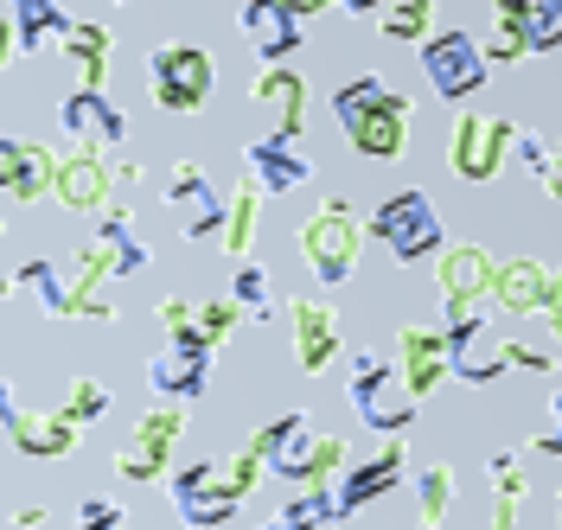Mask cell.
Here are the masks:
<instances>
[{
  "instance_id": "3",
  "label": "cell",
  "mask_w": 562,
  "mask_h": 530,
  "mask_svg": "<svg viewBox=\"0 0 562 530\" xmlns=\"http://www.w3.org/2000/svg\"><path fill=\"white\" fill-rule=\"evenodd\" d=\"M371 237L409 269V262H428V256H441L448 237H441V217H435V199L416 192V185H403V192H390L384 205L371 212Z\"/></svg>"
},
{
  "instance_id": "10",
  "label": "cell",
  "mask_w": 562,
  "mask_h": 530,
  "mask_svg": "<svg viewBox=\"0 0 562 530\" xmlns=\"http://www.w3.org/2000/svg\"><path fill=\"white\" fill-rule=\"evenodd\" d=\"M167 493H173V511L186 518V525H231L237 518V505L244 498L224 486V466L217 460H192V466H179V473H167Z\"/></svg>"
},
{
  "instance_id": "35",
  "label": "cell",
  "mask_w": 562,
  "mask_h": 530,
  "mask_svg": "<svg viewBox=\"0 0 562 530\" xmlns=\"http://www.w3.org/2000/svg\"><path fill=\"white\" fill-rule=\"evenodd\" d=\"M530 52H562V0H512Z\"/></svg>"
},
{
  "instance_id": "15",
  "label": "cell",
  "mask_w": 562,
  "mask_h": 530,
  "mask_svg": "<svg viewBox=\"0 0 562 530\" xmlns=\"http://www.w3.org/2000/svg\"><path fill=\"white\" fill-rule=\"evenodd\" d=\"M58 167H65V154H52L45 142L0 135V199L7 205H38L45 192H58Z\"/></svg>"
},
{
  "instance_id": "11",
  "label": "cell",
  "mask_w": 562,
  "mask_h": 530,
  "mask_svg": "<svg viewBox=\"0 0 562 530\" xmlns=\"http://www.w3.org/2000/svg\"><path fill=\"white\" fill-rule=\"evenodd\" d=\"M492 307V301H486ZM486 307H467V314H448V352H454V377L460 384H492L505 377V339L492 332V314Z\"/></svg>"
},
{
  "instance_id": "36",
  "label": "cell",
  "mask_w": 562,
  "mask_h": 530,
  "mask_svg": "<svg viewBox=\"0 0 562 530\" xmlns=\"http://www.w3.org/2000/svg\"><path fill=\"white\" fill-rule=\"evenodd\" d=\"M486 58L492 65H518V58H530V38H525V26H518V13H512V0H492Z\"/></svg>"
},
{
  "instance_id": "34",
  "label": "cell",
  "mask_w": 562,
  "mask_h": 530,
  "mask_svg": "<svg viewBox=\"0 0 562 530\" xmlns=\"http://www.w3.org/2000/svg\"><path fill=\"white\" fill-rule=\"evenodd\" d=\"M333 518H339V498H333V486H301V493L276 511L281 530H314V525H333Z\"/></svg>"
},
{
  "instance_id": "46",
  "label": "cell",
  "mask_w": 562,
  "mask_h": 530,
  "mask_svg": "<svg viewBox=\"0 0 562 530\" xmlns=\"http://www.w3.org/2000/svg\"><path fill=\"white\" fill-rule=\"evenodd\" d=\"M537 185H543V192L562 205V142H557V154H550V167H543V179H537Z\"/></svg>"
},
{
  "instance_id": "49",
  "label": "cell",
  "mask_w": 562,
  "mask_h": 530,
  "mask_svg": "<svg viewBox=\"0 0 562 530\" xmlns=\"http://www.w3.org/2000/svg\"><path fill=\"white\" fill-rule=\"evenodd\" d=\"M294 7H301V13L314 20V13H326V7H333V0H294Z\"/></svg>"
},
{
  "instance_id": "21",
  "label": "cell",
  "mask_w": 562,
  "mask_h": 530,
  "mask_svg": "<svg viewBox=\"0 0 562 530\" xmlns=\"http://www.w3.org/2000/svg\"><path fill=\"white\" fill-rule=\"evenodd\" d=\"M550 262H537V256H505L498 262V275H492V307L498 314H518V319H543L550 307Z\"/></svg>"
},
{
  "instance_id": "5",
  "label": "cell",
  "mask_w": 562,
  "mask_h": 530,
  "mask_svg": "<svg viewBox=\"0 0 562 530\" xmlns=\"http://www.w3.org/2000/svg\"><path fill=\"white\" fill-rule=\"evenodd\" d=\"M422 71H428V90H435L441 103H467V97H480V90H486L492 58H486V45H480L473 33L448 26V33L422 38Z\"/></svg>"
},
{
  "instance_id": "22",
  "label": "cell",
  "mask_w": 562,
  "mask_h": 530,
  "mask_svg": "<svg viewBox=\"0 0 562 530\" xmlns=\"http://www.w3.org/2000/svg\"><path fill=\"white\" fill-rule=\"evenodd\" d=\"M244 173L262 185V192H294V185H307L314 179V160H307V147L294 142V135H262V142L244 147Z\"/></svg>"
},
{
  "instance_id": "14",
  "label": "cell",
  "mask_w": 562,
  "mask_h": 530,
  "mask_svg": "<svg viewBox=\"0 0 562 530\" xmlns=\"http://www.w3.org/2000/svg\"><path fill=\"white\" fill-rule=\"evenodd\" d=\"M0 422H7V441H13L20 454H33V460H65L70 448H77V428H83L65 403H58V409H45V416L20 409L13 384H7V396H0Z\"/></svg>"
},
{
  "instance_id": "20",
  "label": "cell",
  "mask_w": 562,
  "mask_h": 530,
  "mask_svg": "<svg viewBox=\"0 0 562 530\" xmlns=\"http://www.w3.org/2000/svg\"><path fill=\"white\" fill-rule=\"evenodd\" d=\"M58 122H65V135L77 147H122L128 142V115L109 103V90H90V83H77L65 103H58Z\"/></svg>"
},
{
  "instance_id": "41",
  "label": "cell",
  "mask_w": 562,
  "mask_h": 530,
  "mask_svg": "<svg viewBox=\"0 0 562 530\" xmlns=\"http://www.w3.org/2000/svg\"><path fill=\"white\" fill-rule=\"evenodd\" d=\"M505 364H512V371H537V377H550V371H557V352L525 346V339H505Z\"/></svg>"
},
{
  "instance_id": "47",
  "label": "cell",
  "mask_w": 562,
  "mask_h": 530,
  "mask_svg": "<svg viewBox=\"0 0 562 530\" xmlns=\"http://www.w3.org/2000/svg\"><path fill=\"white\" fill-rule=\"evenodd\" d=\"M537 454H557L562 460V428H543V435H537Z\"/></svg>"
},
{
  "instance_id": "6",
  "label": "cell",
  "mask_w": 562,
  "mask_h": 530,
  "mask_svg": "<svg viewBox=\"0 0 562 530\" xmlns=\"http://www.w3.org/2000/svg\"><path fill=\"white\" fill-rule=\"evenodd\" d=\"M518 147V128L498 115V109H467L448 135V167H454L467 185H486V179L505 173V154Z\"/></svg>"
},
{
  "instance_id": "28",
  "label": "cell",
  "mask_w": 562,
  "mask_h": 530,
  "mask_svg": "<svg viewBox=\"0 0 562 530\" xmlns=\"http://www.w3.org/2000/svg\"><path fill=\"white\" fill-rule=\"evenodd\" d=\"M109 52H115V33H109L103 20H77L65 33V58L77 83H90V90H103L109 83Z\"/></svg>"
},
{
  "instance_id": "43",
  "label": "cell",
  "mask_w": 562,
  "mask_h": 530,
  "mask_svg": "<svg viewBox=\"0 0 562 530\" xmlns=\"http://www.w3.org/2000/svg\"><path fill=\"white\" fill-rule=\"evenodd\" d=\"M154 314H160V326H167V332H186V326H199V307H192L186 294H167Z\"/></svg>"
},
{
  "instance_id": "24",
  "label": "cell",
  "mask_w": 562,
  "mask_h": 530,
  "mask_svg": "<svg viewBox=\"0 0 562 530\" xmlns=\"http://www.w3.org/2000/svg\"><path fill=\"white\" fill-rule=\"evenodd\" d=\"M249 103L269 109V128H276V135H294V142H301V128H307V77L301 71L262 65V77L249 83Z\"/></svg>"
},
{
  "instance_id": "48",
  "label": "cell",
  "mask_w": 562,
  "mask_h": 530,
  "mask_svg": "<svg viewBox=\"0 0 562 530\" xmlns=\"http://www.w3.org/2000/svg\"><path fill=\"white\" fill-rule=\"evenodd\" d=\"M339 7H346V13H378L384 0H339Z\"/></svg>"
},
{
  "instance_id": "18",
  "label": "cell",
  "mask_w": 562,
  "mask_h": 530,
  "mask_svg": "<svg viewBox=\"0 0 562 530\" xmlns=\"http://www.w3.org/2000/svg\"><path fill=\"white\" fill-rule=\"evenodd\" d=\"M403 466H409V448H403V435H390L384 448L371 460H358V466H346L339 480H333V498H339V518H351V511H364V505H378L384 493H396L403 486Z\"/></svg>"
},
{
  "instance_id": "13",
  "label": "cell",
  "mask_w": 562,
  "mask_h": 530,
  "mask_svg": "<svg viewBox=\"0 0 562 530\" xmlns=\"http://www.w3.org/2000/svg\"><path fill=\"white\" fill-rule=\"evenodd\" d=\"M211 339H199V326H186V332H167V352L147 364V384L160 390V396H173V403H192V396H205L211 390Z\"/></svg>"
},
{
  "instance_id": "4",
  "label": "cell",
  "mask_w": 562,
  "mask_h": 530,
  "mask_svg": "<svg viewBox=\"0 0 562 530\" xmlns=\"http://www.w3.org/2000/svg\"><path fill=\"white\" fill-rule=\"evenodd\" d=\"M364 230L371 224H358L346 199H319V212L301 224V256H307V269H314L326 287L351 282V269H358V249H364Z\"/></svg>"
},
{
  "instance_id": "1",
  "label": "cell",
  "mask_w": 562,
  "mask_h": 530,
  "mask_svg": "<svg viewBox=\"0 0 562 530\" xmlns=\"http://www.w3.org/2000/svg\"><path fill=\"white\" fill-rule=\"evenodd\" d=\"M333 115H339V128H346L351 154H364V160H403V147H409V97H396L384 77H351L333 90Z\"/></svg>"
},
{
  "instance_id": "26",
  "label": "cell",
  "mask_w": 562,
  "mask_h": 530,
  "mask_svg": "<svg viewBox=\"0 0 562 530\" xmlns=\"http://www.w3.org/2000/svg\"><path fill=\"white\" fill-rule=\"evenodd\" d=\"M288 319H294V358H301V371H307V377L326 371V364L339 358V314H333L326 301H294Z\"/></svg>"
},
{
  "instance_id": "25",
  "label": "cell",
  "mask_w": 562,
  "mask_h": 530,
  "mask_svg": "<svg viewBox=\"0 0 562 530\" xmlns=\"http://www.w3.org/2000/svg\"><path fill=\"white\" fill-rule=\"evenodd\" d=\"M77 20L65 13V0H7V58L20 52H45V38H65Z\"/></svg>"
},
{
  "instance_id": "42",
  "label": "cell",
  "mask_w": 562,
  "mask_h": 530,
  "mask_svg": "<svg viewBox=\"0 0 562 530\" xmlns=\"http://www.w3.org/2000/svg\"><path fill=\"white\" fill-rule=\"evenodd\" d=\"M77 525L83 530H115V525H128V511H122L115 498H83V505H77Z\"/></svg>"
},
{
  "instance_id": "44",
  "label": "cell",
  "mask_w": 562,
  "mask_h": 530,
  "mask_svg": "<svg viewBox=\"0 0 562 530\" xmlns=\"http://www.w3.org/2000/svg\"><path fill=\"white\" fill-rule=\"evenodd\" d=\"M543 326L557 332V352H562V269L550 275V307H543Z\"/></svg>"
},
{
  "instance_id": "9",
  "label": "cell",
  "mask_w": 562,
  "mask_h": 530,
  "mask_svg": "<svg viewBox=\"0 0 562 530\" xmlns=\"http://www.w3.org/2000/svg\"><path fill=\"white\" fill-rule=\"evenodd\" d=\"M179 435H186V416H179L173 403H167V409H147V416L135 422V435L115 448V473H122V480H135V486H147V480H167Z\"/></svg>"
},
{
  "instance_id": "33",
  "label": "cell",
  "mask_w": 562,
  "mask_h": 530,
  "mask_svg": "<svg viewBox=\"0 0 562 530\" xmlns=\"http://www.w3.org/2000/svg\"><path fill=\"white\" fill-rule=\"evenodd\" d=\"M448 511H454V466H422L416 473V518H422V530L448 525Z\"/></svg>"
},
{
  "instance_id": "40",
  "label": "cell",
  "mask_w": 562,
  "mask_h": 530,
  "mask_svg": "<svg viewBox=\"0 0 562 530\" xmlns=\"http://www.w3.org/2000/svg\"><path fill=\"white\" fill-rule=\"evenodd\" d=\"M65 409L77 416V422H103V416H109V384H97V377H77V384L65 390Z\"/></svg>"
},
{
  "instance_id": "12",
  "label": "cell",
  "mask_w": 562,
  "mask_h": 530,
  "mask_svg": "<svg viewBox=\"0 0 562 530\" xmlns=\"http://www.w3.org/2000/svg\"><path fill=\"white\" fill-rule=\"evenodd\" d=\"M237 33L249 38V52L262 65H288L301 52V38H307V13L294 0H244L237 7Z\"/></svg>"
},
{
  "instance_id": "37",
  "label": "cell",
  "mask_w": 562,
  "mask_h": 530,
  "mask_svg": "<svg viewBox=\"0 0 562 530\" xmlns=\"http://www.w3.org/2000/svg\"><path fill=\"white\" fill-rule=\"evenodd\" d=\"M231 294L244 301V314H249V319H269V314H276V287H269V275H262L249 256L237 262V275H231Z\"/></svg>"
},
{
  "instance_id": "39",
  "label": "cell",
  "mask_w": 562,
  "mask_h": 530,
  "mask_svg": "<svg viewBox=\"0 0 562 530\" xmlns=\"http://www.w3.org/2000/svg\"><path fill=\"white\" fill-rule=\"evenodd\" d=\"M237 319H244V301H237V294H217V301H199V339H211V346H224V339L237 332Z\"/></svg>"
},
{
  "instance_id": "32",
  "label": "cell",
  "mask_w": 562,
  "mask_h": 530,
  "mask_svg": "<svg viewBox=\"0 0 562 530\" xmlns=\"http://www.w3.org/2000/svg\"><path fill=\"white\" fill-rule=\"evenodd\" d=\"M428 20H435V0H384L378 7V33L396 38V45H422Z\"/></svg>"
},
{
  "instance_id": "16",
  "label": "cell",
  "mask_w": 562,
  "mask_h": 530,
  "mask_svg": "<svg viewBox=\"0 0 562 530\" xmlns=\"http://www.w3.org/2000/svg\"><path fill=\"white\" fill-rule=\"evenodd\" d=\"M492 275H498V256L480 249V244H448L441 256H435V287H441V307H448V314L486 307Z\"/></svg>"
},
{
  "instance_id": "27",
  "label": "cell",
  "mask_w": 562,
  "mask_h": 530,
  "mask_svg": "<svg viewBox=\"0 0 562 530\" xmlns=\"http://www.w3.org/2000/svg\"><path fill=\"white\" fill-rule=\"evenodd\" d=\"M13 287H26V294H33L52 319H77V287H70L65 262H45V256H33V262H20V269H13Z\"/></svg>"
},
{
  "instance_id": "19",
  "label": "cell",
  "mask_w": 562,
  "mask_h": 530,
  "mask_svg": "<svg viewBox=\"0 0 562 530\" xmlns=\"http://www.w3.org/2000/svg\"><path fill=\"white\" fill-rule=\"evenodd\" d=\"M396 371L416 396H435V390L454 377V352H448V326H403L396 332Z\"/></svg>"
},
{
  "instance_id": "7",
  "label": "cell",
  "mask_w": 562,
  "mask_h": 530,
  "mask_svg": "<svg viewBox=\"0 0 562 530\" xmlns=\"http://www.w3.org/2000/svg\"><path fill=\"white\" fill-rule=\"evenodd\" d=\"M147 83H154V103L173 109V115H199L211 103V83H217V65H211L205 45H160L147 58Z\"/></svg>"
},
{
  "instance_id": "2",
  "label": "cell",
  "mask_w": 562,
  "mask_h": 530,
  "mask_svg": "<svg viewBox=\"0 0 562 530\" xmlns=\"http://www.w3.org/2000/svg\"><path fill=\"white\" fill-rule=\"evenodd\" d=\"M346 396H351V409H358V422L378 428V435H403V428L416 422V403H422L416 390L403 384L396 358H384V352H351Z\"/></svg>"
},
{
  "instance_id": "30",
  "label": "cell",
  "mask_w": 562,
  "mask_h": 530,
  "mask_svg": "<svg viewBox=\"0 0 562 530\" xmlns=\"http://www.w3.org/2000/svg\"><path fill=\"white\" fill-rule=\"evenodd\" d=\"M262 199H269V192H262L249 173H244V185L231 192V217H224V237H217V244L231 249V262H244L249 249H256V217H262Z\"/></svg>"
},
{
  "instance_id": "23",
  "label": "cell",
  "mask_w": 562,
  "mask_h": 530,
  "mask_svg": "<svg viewBox=\"0 0 562 530\" xmlns=\"http://www.w3.org/2000/svg\"><path fill=\"white\" fill-rule=\"evenodd\" d=\"M256 448L269 454V473L276 480H307V460H314V448H319V435H314V416L307 409H288V416H276V422L256 435Z\"/></svg>"
},
{
  "instance_id": "17",
  "label": "cell",
  "mask_w": 562,
  "mask_h": 530,
  "mask_svg": "<svg viewBox=\"0 0 562 530\" xmlns=\"http://www.w3.org/2000/svg\"><path fill=\"white\" fill-rule=\"evenodd\" d=\"M115 160H109L103 147H77V154H65V167H58V205L65 212H77V217H97V212H109L115 205Z\"/></svg>"
},
{
  "instance_id": "38",
  "label": "cell",
  "mask_w": 562,
  "mask_h": 530,
  "mask_svg": "<svg viewBox=\"0 0 562 530\" xmlns=\"http://www.w3.org/2000/svg\"><path fill=\"white\" fill-rule=\"evenodd\" d=\"M217 466H224V486H231L237 498H249L256 486H262V473H269V454L249 441V448H237L231 460H217Z\"/></svg>"
},
{
  "instance_id": "31",
  "label": "cell",
  "mask_w": 562,
  "mask_h": 530,
  "mask_svg": "<svg viewBox=\"0 0 562 530\" xmlns=\"http://www.w3.org/2000/svg\"><path fill=\"white\" fill-rule=\"evenodd\" d=\"M486 473H492V530H512L518 525V511H525V466L512 454H492L486 460Z\"/></svg>"
},
{
  "instance_id": "29",
  "label": "cell",
  "mask_w": 562,
  "mask_h": 530,
  "mask_svg": "<svg viewBox=\"0 0 562 530\" xmlns=\"http://www.w3.org/2000/svg\"><path fill=\"white\" fill-rule=\"evenodd\" d=\"M97 244L109 249V262H115V275H140L147 262H154V249L135 237V224H128V212L122 205H109V212H97Z\"/></svg>"
},
{
  "instance_id": "8",
  "label": "cell",
  "mask_w": 562,
  "mask_h": 530,
  "mask_svg": "<svg viewBox=\"0 0 562 530\" xmlns=\"http://www.w3.org/2000/svg\"><path fill=\"white\" fill-rule=\"evenodd\" d=\"M167 205L179 212V237H186V244L224 237L231 199H217V185H211V173L199 160H173V173H167Z\"/></svg>"
},
{
  "instance_id": "45",
  "label": "cell",
  "mask_w": 562,
  "mask_h": 530,
  "mask_svg": "<svg viewBox=\"0 0 562 530\" xmlns=\"http://www.w3.org/2000/svg\"><path fill=\"white\" fill-rule=\"evenodd\" d=\"M518 154H525V167H530V173L543 179V167H550V147L537 142V135H518Z\"/></svg>"
},
{
  "instance_id": "50",
  "label": "cell",
  "mask_w": 562,
  "mask_h": 530,
  "mask_svg": "<svg viewBox=\"0 0 562 530\" xmlns=\"http://www.w3.org/2000/svg\"><path fill=\"white\" fill-rule=\"evenodd\" d=\"M550 416H557V428H562V390H557V403H550Z\"/></svg>"
}]
</instances>
